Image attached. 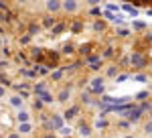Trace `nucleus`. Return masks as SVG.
Wrapping results in <instances>:
<instances>
[{
  "label": "nucleus",
  "instance_id": "obj_1",
  "mask_svg": "<svg viewBox=\"0 0 152 138\" xmlns=\"http://www.w3.org/2000/svg\"><path fill=\"white\" fill-rule=\"evenodd\" d=\"M10 104L14 106V108H20V106H23V100H20L18 95H12V98H10Z\"/></svg>",
  "mask_w": 152,
  "mask_h": 138
},
{
  "label": "nucleus",
  "instance_id": "obj_2",
  "mask_svg": "<svg viewBox=\"0 0 152 138\" xmlns=\"http://www.w3.org/2000/svg\"><path fill=\"white\" fill-rule=\"evenodd\" d=\"M18 120H28V112H18Z\"/></svg>",
  "mask_w": 152,
  "mask_h": 138
},
{
  "label": "nucleus",
  "instance_id": "obj_3",
  "mask_svg": "<svg viewBox=\"0 0 152 138\" xmlns=\"http://www.w3.org/2000/svg\"><path fill=\"white\" fill-rule=\"evenodd\" d=\"M65 8H67V10H75L77 6H75V4H69V2H67V4H65Z\"/></svg>",
  "mask_w": 152,
  "mask_h": 138
},
{
  "label": "nucleus",
  "instance_id": "obj_4",
  "mask_svg": "<svg viewBox=\"0 0 152 138\" xmlns=\"http://www.w3.org/2000/svg\"><path fill=\"white\" fill-rule=\"evenodd\" d=\"M146 132H152V124H146Z\"/></svg>",
  "mask_w": 152,
  "mask_h": 138
},
{
  "label": "nucleus",
  "instance_id": "obj_5",
  "mask_svg": "<svg viewBox=\"0 0 152 138\" xmlns=\"http://www.w3.org/2000/svg\"><path fill=\"white\" fill-rule=\"evenodd\" d=\"M8 138H18V134H10V136H8Z\"/></svg>",
  "mask_w": 152,
  "mask_h": 138
},
{
  "label": "nucleus",
  "instance_id": "obj_6",
  "mask_svg": "<svg viewBox=\"0 0 152 138\" xmlns=\"http://www.w3.org/2000/svg\"><path fill=\"white\" fill-rule=\"evenodd\" d=\"M2 95H4V90H2V87H0V98H2Z\"/></svg>",
  "mask_w": 152,
  "mask_h": 138
},
{
  "label": "nucleus",
  "instance_id": "obj_7",
  "mask_svg": "<svg viewBox=\"0 0 152 138\" xmlns=\"http://www.w3.org/2000/svg\"><path fill=\"white\" fill-rule=\"evenodd\" d=\"M128 138H130V136H128Z\"/></svg>",
  "mask_w": 152,
  "mask_h": 138
}]
</instances>
